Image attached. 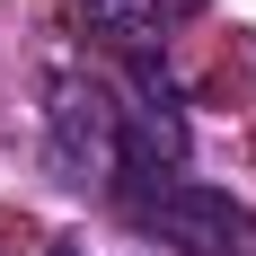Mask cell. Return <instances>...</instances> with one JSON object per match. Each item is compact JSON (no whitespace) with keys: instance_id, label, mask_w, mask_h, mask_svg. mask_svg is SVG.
<instances>
[{"instance_id":"obj_1","label":"cell","mask_w":256,"mask_h":256,"mask_svg":"<svg viewBox=\"0 0 256 256\" xmlns=\"http://www.w3.org/2000/svg\"><path fill=\"white\" fill-rule=\"evenodd\" d=\"M115 204H124L132 230H150L159 248H177V256H256V212L230 204V194H212V186H194V177L124 186Z\"/></svg>"},{"instance_id":"obj_2","label":"cell","mask_w":256,"mask_h":256,"mask_svg":"<svg viewBox=\"0 0 256 256\" xmlns=\"http://www.w3.org/2000/svg\"><path fill=\"white\" fill-rule=\"evenodd\" d=\"M44 168H53L62 186H98V194H115V177H124V98H115L106 80H80V71L53 80Z\"/></svg>"},{"instance_id":"obj_3","label":"cell","mask_w":256,"mask_h":256,"mask_svg":"<svg viewBox=\"0 0 256 256\" xmlns=\"http://www.w3.org/2000/svg\"><path fill=\"white\" fill-rule=\"evenodd\" d=\"M80 9V26L98 36L115 62H159V36H168V18H159V0H71Z\"/></svg>"},{"instance_id":"obj_4","label":"cell","mask_w":256,"mask_h":256,"mask_svg":"<svg viewBox=\"0 0 256 256\" xmlns=\"http://www.w3.org/2000/svg\"><path fill=\"white\" fill-rule=\"evenodd\" d=\"M44 256H88V248H44Z\"/></svg>"}]
</instances>
